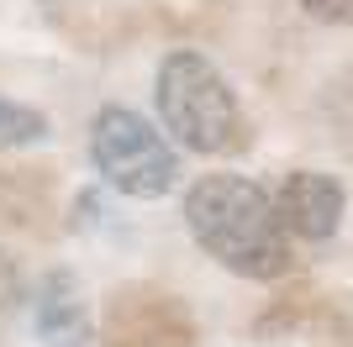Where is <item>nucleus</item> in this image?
I'll return each instance as SVG.
<instances>
[{
    "label": "nucleus",
    "instance_id": "f257e3e1",
    "mask_svg": "<svg viewBox=\"0 0 353 347\" xmlns=\"http://www.w3.org/2000/svg\"><path fill=\"white\" fill-rule=\"evenodd\" d=\"M185 227L227 274L280 279L290 269V231L280 205L243 174H206L185 195Z\"/></svg>",
    "mask_w": 353,
    "mask_h": 347
},
{
    "label": "nucleus",
    "instance_id": "f03ea898",
    "mask_svg": "<svg viewBox=\"0 0 353 347\" xmlns=\"http://www.w3.org/2000/svg\"><path fill=\"white\" fill-rule=\"evenodd\" d=\"M153 101H159L163 132H169L185 153L227 158V153H237L243 137H248V132H243V111H237V95L227 90L221 69L206 53L179 48V53L163 58Z\"/></svg>",
    "mask_w": 353,
    "mask_h": 347
},
{
    "label": "nucleus",
    "instance_id": "7ed1b4c3",
    "mask_svg": "<svg viewBox=\"0 0 353 347\" xmlns=\"http://www.w3.org/2000/svg\"><path fill=\"white\" fill-rule=\"evenodd\" d=\"M90 158L101 179L132 200H159L179 185V153L163 143V132L127 105H105L90 127Z\"/></svg>",
    "mask_w": 353,
    "mask_h": 347
},
{
    "label": "nucleus",
    "instance_id": "20e7f679",
    "mask_svg": "<svg viewBox=\"0 0 353 347\" xmlns=\"http://www.w3.org/2000/svg\"><path fill=\"white\" fill-rule=\"evenodd\" d=\"M274 205H280V221H285V231H290V237H301V242H327V237L343 227L348 189H343L332 174L295 169V174H285V185H280V195H274Z\"/></svg>",
    "mask_w": 353,
    "mask_h": 347
},
{
    "label": "nucleus",
    "instance_id": "39448f33",
    "mask_svg": "<svg viewBox=\"0 0 353 347\" xmlns=\"http://www.w3.org/2000/svg\"><path fill=\"white\" fill-rule=\"evenodd\" d=\"M32 332L43 337V347H90L95 342V321H90L85 289L69 269L37 279L32 289Z\"/></svg>",
    "mask_w": 353,
    "mask_h": 347
},
{
    "label": "nucleus",
    "instance_id": "423d86ee",
    "mask_svg": "<svg viewBox=\"0 0 353 347\" xmlns=\"http://www.w3.org/2000/svg\"><path fill=\"white\" fill-rule=\"evenodd\" d=\"M48 137V116L32 105L0 101V147H37Z\"/></svg>",
    "mask_w": 353,
    "mask_h": 347
},
{
    "label": "nucleus",
    "instance_id": "0eeeda50",
    "mask_svg": "<svg viewBox=\"0 0 353 347\" xmlns=\"http://www.w3.org/2000/svg\"><path fill=\"white\" fill-rule=\"evenodd\" d=\"M301 6L316 21H353V0H301Z\"/></svg>",
    "mask_w": 353,
    "mask_h": 347
}]
</instances>
